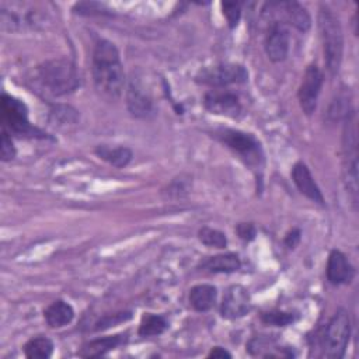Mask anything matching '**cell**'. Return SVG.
Here are the masks:
<instances>
[{
	"label": "cell",
	"instance_id": "obj_14",
	"mask_svg": "<svg viewBox=\"0 0 359 359\" xmlns=\"http://www.w3.org/2000/svg\"><path fill=\"white\" fill-rule=\"evenodd\" d=\"M290 36L286 25L280 22H271L265 36V52L269 60L279 63L287 57Z\"/></svg>",
	"mask_w": 359,
	"mask_h": 359
},
{
	"label": "cell",
	"instance_id": "obj_28",
	"mask_svg": "<svg viewBox=\"0 0 359 359\" xmlns=\"http://www.w3.org/2000/svg\"><path fill=\"white\" fill-rule=\"evenodd\" d=\"M130 317H132L130 311H123V313L108 314V316H105V317L100 318V320L95 323V327H94V330H95V331H100V330H105V328L114 327V325H116V324H121V323H125V321H128Z\"/></svg>",
	"mask_w": 359,
	"mask_h": 359
},
{
	"label": "cell",
	"instance_id": "obj_17",
	"mask_svg": "<svg viewBox=\"0 0 359 359\" xmlns=\"http://www.w3.org/2000/svg\"><path fill=\"white\" fill-rule=\"evenodd\" d=\"M126 341H128L126 334L97 338L84 344L83 348L79 351V355L83 358H100L108 353L109 351H114L115 348L123 345Z\"/></svg>",
	"mask_w": 359,
	"mask_h": 359
},
{
	"label": "cell",
	"instance_id": "obj_8",
	"mask_svg": "<svg viewBox=\"0 0 359 359\" xmlns=\"http://www.w3.org/2000/svg\"><path fill=\"white\" fill-rule=\"evenodd\" d=\"M195 81L202 86L222 88L248 81V72L238 63H217L201 69L195 76Z\"/></svg>",
	"mask_w": 359,
	"mask_h": 359
},
{
	"label": "cell",
	"instance_id": "obj_2",
	"mask_svg": "<svg viewBox=\"0 0 359 359\" xmlns=\"http://www.w3.org/2000/svg\"><path fill=\"white\" fill-rule=\"evenodd\" d=\"M35 79L46 94L62 97L72 94L80 86V76L74 62L67 57L50 59L36 67Z\"/></svg>",
	"mask_w": 359,
	"mask_h": 359
},
{
	"label": "cell",
	"instance_id": "obj_6",
	"mask_svg": "<svg viewBox=\"0 0 359 359\" xmlns=\"http://www.w3.org/2000/svg\"><path fill=\"white\" fill-rule=\"evenodd\" d=\"M342 174L352 203H358V130L355 112L345 116L342 136Z\"/></svg>",
	"mask_w": 359,
	"mask_h": 359
},
{
	"label": "cell",
	"instance_id": "obj_1",
	"mask_svg": "<svg viewBox=\"0 0 359 359\" xmlns=\"http://www.w3.org/2000/svg\"><path fill=\"white\" fill-rule=\"evenodd\" d=\"M91 72L95 88L108 98H118L125 86L119 50L108 39H98L93 50Z\"/></svg>",
	"mask_w": 359,
	"mask_h": 359
},
{
	"label": "cell",
	"instance_id": "obj_20",
	"mask_svg": "<svg viewBox=\"0 0 359 359\" xmlns=\"http://www.w3.org/2000/svg\"><path fill=\"white\" fill-rule=\"evenodd\" d=\"M216 297H217V289L213 285H208V283H201L191 287L188 294L189 304L196 311L210 310L216 303Z\"/></svg>",
	"mask_w": 359,
	"mask_h": 359
},
{
	"label": "cell",
	"instance_id": "obj_29",
	"mask_svg": "<svg viewBox=\"0 0 359 359\" xmlns=\"http://www.w3.org/2000/svg\"><path fill=\"white\" fill-rule=\"evenodd\" d=\"M17 154L15 146L11 140L10 133L6 129H1V142H0V157L1 161H11Z\"/></svg>",
	"mask_w": 359,
	"mask_h": 359
},
{
	"label": "cell",
	"instance_id": "obj_31",
	"mask_svg": "<svg viewBox=\"0 0 359 359\" xmlns=\"http://www.w3.org/2000/svg\"><path fill=\"white\" fill-rule=\"evenodd\" d=\"M236 231L238 234V237L244 241H251L255 238V234H257V230H255V226L252 223H240L237 224L236 227Z\"/></svg>",
	"mask_w": 359,
	"mask_h": 359
},
{
	"label": "cell",
	"instance_id": "obj_30",
	"mask_svg": "<svg viewBox=\"0 0 359 359\" xmlns=\"http://www.w3.org/2000/svg\"><path fill=\"white\" fill-rule=\"evenodd\" d=\"M73 11L77 13V14H84V15H90L91 14L93 15V14H105L108 10L101 3L84 1V3H77L73 7Z\"/></svg>",
	"mask_w": 359,
	"mask_h": 359
},
{
	"label": "cell",
	"instance_id": "obj_16",
	"mask_svg": "<svg viewBox=\"0 0 359 359\" xmlns=\"http://www.w3.org/2000/svg\"><path fill=\"white\" fill-rule=\"evenodd\" d=\"M292 178L297 189L307 196L310 201L324 206V196L321 194V189L318 188L317 182L314 181L309 167L303 161H297L292 168Z\"/></svg>",
	"mask_w": 359,
	"mask_h": 359
},
{
	"label": "cell",
	"instance_id": "obj_22",
	"mask_svg": "<svg viewBox=\"0 0 359 359\" xmlns=\"http://www.w3.org/2000/svg\"><path fill=\"white\" fill-rule=\"evenodd\" d=\"M95 154L105 160L115 168L126 167L132 160V150L126 146H108V144H98L95 147Z\"/></svg>",
	"mask_w": 359,
	"mask_h": 359
},
{
	"label": "cell",
	"instance_id": "obj_26",
	"mask_svg": "<svg viewBox=\"0 0 359 359\" xmlns=\"http://www.w3.org/2000/svg\"><path fill=\"white\" fill-rule=\"evenodd\" d=\"M198 238L201 243H203L208 247L215 248H224L227 245V237L220 230L212 229V227H202L198 231Z\"/></svg>",
	"mask_w": 359,
	"mask_h": 359
},
{
	"label": "cell",
	"instance_id": "obj_24",
	"mask_svg": "<svg viewBox=\"0 0 359 359\" xmlns=\"http://www.w3.org/2000/svg\"><path fill=\"white\" fill-rule=\"evenodd\" d=\"M167 328H168V323L163 316L146 313L142 317L137 334L140 337H157V335H161Z\"/></svg>",
	"mask_w": 359,
	"mask_h": 359
},
{
	"label": "cell",
	"instance_id": "obj_25",
	"mask_svg": "<svg viewBox=\"0 0 359 359\" xmlns=\"http://www.w3.org/2000/svg\"><path fill=\"white\" fill-rule=\"evenodd\" d=\"M296 320H297L296 314L290 311H283V310H269L261 314V321L266 325H273V327H286L289 324H293Z\"/></svg>",
	"mask_w": 359,
	"mask_h": 359
},
{
	"label": "cell",
	"instance_id": "obj_5",
	"mask_svg": "<svg viewBox=\"0 0 359 359\" xmlns=\"http://www.w3.org/2000/svg\"><path fill=\"white\" fill-rule=\"evenodd\" d=\"M215 135L224 146L237 154L245 165L254 171H262L264 151L254 135L230 128H222Z\"/></svg>",
	"mask_w": 359,
	"mask_h": 359
},
{
	"label": "cell",
	"instance_id": "obj_23",
	"mask_svg": "<svg viewBox=\"0 0 359 359\" xmlns=\"http://www.w3.org/2000/svg\"><path fill=\"white\" fill-rule=\"evenodd\" d=\"M53 342L50 338L38 335L28 339L24 345V355L28 359H48L53 353Z\"/></svg>",
	"mask_w": 359,
	"mask_h": 359
},
{
	"label": "cell",
	"instance_id": "obj_4",
	"mask_svg": "<svg viewBox=\"0 0 359 359\" xmlns=\"http://www.w3.org/2000/svg\"><path fill=\"white\" fill-rule=\"evenodd\" d=\"M1 123L3 129L17 137L50 139L48 133L29 122L27 105L21 100L6 93L1 94Z\"/></svg>",
	"mask_w": 359,
	"mask_h": 359
},
{
	"label": "cell",
	"instance_id": "obj_33",
	"mask_svg": "<svg viewBox=\"0 0 359 359\" xmlns=\"http://www.w3.org/2000/svg\"><path fill=\"white\" fill-rule=\"evenodd\" d=\"M208 358H231V353L222 346H215L208 353Z\"/></svg>",
	"mask_w": 359,
	"mask_h": 359
},
{
	"label": "cell",
	"instance_id": "obj_27",
	"mask_svg": "<svg viewBox=\"0 0 359 359\" xmlns=\"http://www.w3.org/2000/svg\"><path fill=\"white\" fill-rule=\"evenodd\" d=\"M222 10H223V15L227 20V24L230 28H236L240 22V17H241V4L237 1H224L220 4Z\"/></svg>",
	"mask_w": 359,
	"mask_h": 359
},
{
	"label": "cell",
	"instance_id": "obj_21",
	"mask_svg": "<svg viewBox=\"0 0 359 359\" xmlns=\"http://www.w3.org/2000/svg\"><path fill=\"white\" fill-rule=\"evenodd\" d=\"M247 351L252 355V356H262V358H290L294 356V353L292 351H287V348L283 346H276L275 342L269 338H264V337H258V338H252L248 345H247Z\"/></svg>",
	"mask_w": 359,
	"mask_h": 359
},
{
	"label": "cell",
	"instance_id": "obj_3",
	"mask_svg": "<svg viewBox=\"0 0 359 359\" xmlns=\"http://www.w3.org/2000/svg\"><path fill=\"white\" fill-rule=\"evenodd\" d=\"M318 28L324 50V62L327 70L331 76L339 72L342 55H344V34L339 18L332 13V10L321 4L318 11Z\"/></svg>",
	"mask_w": 359,
	"mask_h": 359
},
{
	"label": "cell",
	"instance_id": "obj_18",
	"mask_svg": "<svg viewBox=\"0 0 359 359\" xmlns=\"http://www.w3.org/2000/svg\"><path fill=\"white\" fill-rule=\"evenodd\" d=\"M43 317L50 328H60L72 323L74 310L67 302L55 300L43 310Z\"/></svg>",
	"mask_w": 359,
	"mask_h": 359
},
{
	"label": "cell",
	"instance_id": "obj_12",
	"mask_svg": "<svg viewBox=\"0 0 359 359\" xmlns=\"http://www.w3.org/2000/svg\"><path fill=\"white\" fill-rule=\"evenodd\" d=\"M205 108L215 115H222L227 118H238L241 115L243 107L238 97L231 91L213 90L203 97Z\"/></svg>",
	"mask_w": 359,
	"mask_h": 359
},
{
	"label": "cell",
	"instance_id": "obj_7",
	"mask_svg": "<svg viewBox=\"0 0 359 359\" xmlns=\"http://www.w3.org/2000/svg\"><path fill=\"white\" fill-rule=\"evenodd\" d=\"M351 337V323L348 311L338 309L331 317L321 337V356L327 359H341L345 355Z\"/></svg>",
	"mask_w": 359,
	"mask_h": 359
},
{
	"label": "cell",
	"instance_id": "obj_11",
	"mask_svg": "<svg viewBox=\"0 0 359 359\" xmlns=\"http://www.w3.org/2000/svg\"><path fill=\"white\" fill-rule=\"evenodd\" d=\"M323 81H324V76H323V72L318 69V66L317 65L307 66L297 91L300 108L306 115H311L316 111Z\"/></svg>",
	"mask_w": 359,
	"mask_h": 359
},
{
	"label": "cell",
	"instance_id": "obj_32",
	"mask_svg": "<svg viewBox=\"0 0 359 359\" xmlns=\"http://www.w3.org/2000/svg\"><path fill=\"white\" fill-rule=\"evenodd\" d=\"M300 230L299 229H293L292 231H289L285 237V244L289 247V248H294L299 241H300Z\"/></svg>",
	"mask_w": 359,
	"mask_h": 359
},
{
	"label": "cell",
	"instance_id": "obj_15",
	"mask_svg": "<svg viewBox=\"0 0 359 359\" xmlns=\"http://www.w3.org/2000/svg\"><path fill=\"white\" fill-rule=\"evenodd\" d=\"M327 279L331 285H345L351 283L355 278V268L339 250H332L327 261Z\"/></svg>",
	"mask_w": 359,
	"mask_h": 359
},
{
	"label": "cell",
	"instance_id": "obj_10",
	"mask_svg": "<svg viewBox=\"0 0 359 359\" xmlns=\"http://www.w3.org/2000/svg\"><path fill=\"white\" fill-rule=\"evenodd\" d=\"M126 107L133 118H149L153 114L150 90L137 74H132L126 86Z\"/></svg>",
	"mask_w": 359,
	"mask_h": 359
},
{
	"label": "cell",
	"instance_id": "obj_13",
	"mask_svg": "<svg viewBox=\"0 0 359 359\" xmlns=\"http://www.w3.org/2000/svg\"><path fill=\"white\" fill-rule=\"evenodd\" d=\"M251 310V297L248 290L241 285H231L222 300L220 314L223 318L236 320Z\"/></svg>",
	"mask_w": 359,
	"mask_h": 359
},
{
	"label": "cell",
	"instance_id": "obj_9",
	"mask_svg": "<svg viewBox=\"0 0 359 359\" xmlns=\"http://www.w3.org/2000/svg\"><path fill=\"white\" fill-rule=\"evenodd\" d=\"M262 14L268 15L271 22L289 24L296 29L306 32L311 25V18L309 11L297 1H271L262 8Z\"/></svg>",
	"mask_w": 359,
	"mask_h": 359
},
{
	"label": "cell",
	"instance_id": "obj_19",
	"mask_svg": "<svg viewBox=\"0 0 359 359\" xmlns=\"http://www.w3.org/2000/svg\"><path fill=\"white\" fill-rule=\"evenodd\" d=\"M202 269L212 272V273H231L240 269L241 261L237 254L234 252H224V254H217L213 257L206 258L201 264Z\"/></svg>",
	"mask_w": 359,
	"mask_h": 359
}]
</instances>
